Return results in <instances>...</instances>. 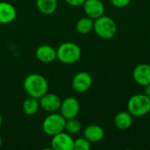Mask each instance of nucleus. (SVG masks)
<instances>
[{"mask_svg": "<svg viewBox=\"0 0 150 150\" xmlns=\"http://www.w3.org/2000/svg\"><path fill=\"white\" fill-rule=\"evenodd\" d=\"M24 89L29 97L40 98L48 91V82L40 74L32 73L24 80Z\"/></svg>", "mask_w": 150, "mask_h": 150, "instance_id": "nucleus-1", "label": "nucleus"}, {"mask_svg": "<svg viewBox=\"0 0 150 150\" xmlns=\"http://www.w3.org/2000/svg\"><path fill=\"white\" fill-rule=\"evenodd\" d=\"M57 60L64 64H73L81 58L82 51L80 47L74 42L62 43L56 49Z\"/></svg>", "mask_w": 150, "mask_h": 150, "instance_id": "nucleus-2", "label": "nucleus"}, {"mask_svg": "<svg viewBox=\"0 0 150 150\" xmlns=\"http://www.w3.org/2000/svg\"><path fill=\"white\" fill-rule=\"evenodd\" d=\"M93 30L99 38L111 40L117 33V25L112 18L103 15L95 19Z\"/></svg>", "mask_w": 150, "mask_h": 150, "instance_id": "nucleus-3", "label": "nucleus"}, {"mask_svg": "<svg viewBox=\"0 0 150 150\" xmlns=\"http://www.w3.org/2000/svg\"><path fill=\"white\" fill-rule=\"evenodd\" d=\"M127 111L134 117L147 115L150 112V98L144 93L132 96L127 102Z\"/></svg>", "mask_w": 150, "mask_h": 150, "instance_id": "nucleus-4", "label": "nucleus"}, {"mask_svg": "<svg viewBox=\"0 0 150 150\" xmlns=\"http://www.w3.org/2000/svg\"><path fill=\"white\" fill-rule=\"evenodd\" d=\"M66 119L58 112L49 113L42 122V130L48 136H54L64 131Z\"/></svg>", "mask_w": 150, "mask_h": 150, "instance_id": "nucleus-5", "label": "nucleus"}, {"mask_svg": "<svg viewBox=\"0 0 150 150\" xmlns=\"http://www.w3.org/2000/svg\"><path fill=\"white\" fill-rule=\"evenodd\" d=\"M59 111L66 120L76 118L80 112V103L77 98L74 97H68L64 100H62Z\"/></svg>", "mask_w": 150, "mask_h": 150, "instance_id": "nucleus-6", "label": "nucleus"}, {"mask_svg": "<svg viewBox=\"0 0 150 150\" xmlns=\"http://www.w3.org/2000/svg\"><path fill=\"white\" fill-rule=\"evenodd\" d=\"M51 148L54 150H74V139L71 134L62 131L52 136Z\"/></svg>", "mask_w": 150, "mask_h": 150, "instance_id": "nucleus-7", "label": "nucleus"}, {"mask_svg": "<svg viewBox=\"0 0 150 150\" xmlns=\"http://www.w3.org/2000/svg\"><path fill=\"white\" fill-rule=\"evenodd\" d=\"M39 101L40 108L48 113L57 112V111L60 110V106L62 104V99L59 96L48 92L39 98Z\"/></svg>", "mask_w": 150, "mask_h": 150, "instance_id": "nucleus-8", "label": "nucleus"}, {"mask_svg": "<svg viewBox=\"0 0 150 150\" xmlns=\"http://www.w3.org/2000/svg\"><path fill=\"white\" fill-rule=\"evenodd\" d=\"M72 87L78 93H84L88 91L92 85L91 76L85 72L81 71L76 73L72 79Z\"/></svg>", "mask_w": 150, "mask_h": 150, "instance_id": "nucleus-9", "label": "nucleus"}, {"mask_svg": "<svg viewBox=\"0 0 150 150\" xmlns=\"http://www.w3.org/2000/svg\"><path fill=\"white\" fill-rule=\"evenodd\" d=\"M83 6L86 16L93 20L100 18L105 13V5L101 0H85Z\"/></svg>", "mask_w": 150, "mask_h": 150, "instance_id": "nucleus-10", "label": "nucleus"}, {"mask_svg": "<svg viewBox=\"0 0 150 150\" xmlns=\"http://www.w3.org/2000/svg\"><path fill=\"white\" fill-rule=\"evenodd\" d=\"M133 78L136 83L143 87L150 84V65L146 63L137 65L133 71Z\"/></svg>", "mask_w": 150, "mask_h": 150, "instance_id": "nucleus-11", "label": "nucleus"}, {"mask_svg": "<svg viewBox=\"0 0 150 150\" xmlns=\"http://www.w3.org/2000/svg\"><path fill=\"white\" fill-rule=\"evenodd\" d=\"M35 55L36 58L43 63H50L57 59L56 49L47 44L38 47L35 52Z\"/></svg>", "mask_w": 150, "mask_h": 150, "instance_id": "nucleus-12", "label": "nucleus"}, {"mask_svg": "<svg viewBox=\"0 0 150 150\" xmlns=\"http://www.w3.org/2000/svg\"><path fill=\"white\" fill-rule=\"evenodd\" d=\"M17 10L13 4L8 2H0V24L7 25L15 20Z\"/></svg>", "mask_w": 150, "mask_h": 150, "instance_id": "nucleus-13", "label": "nucleus"}, {"mask_svg": "<svg viewBox=\"0 0 150 150\" xmlns=\"http://www.w3.org/2000/svg\"><path fill=\"white\" fill-rule=\"evenodd\" d=\"M105 131L98 125H90L83 130V137L91 143H98L104 139Z\"/></svg>", "mask_w": 150, "mask_h": 150, "instance_id": "nucleus-14", "label": "nucleus"}, {"mask_svg": "<svg viewBox=\"0 0 150 150\" xmlns=\"http://www.w3.org/2000/svg\"><path fill=\"white\" fill-rule=\"evenodd\" d=\"M133 116L130 112H120L114 118V125L119 130H127L130 128L133 123Z\"/></svg>", "mask_w": 150, "mask_h": 150, "instance_id": "nucleus-15", "label": "nucleus"}, {"mask_svg": "<svg viewBox=\"0 0 150 150\" xmlns=\"http://www.w3.org/2000/svg\"><path fill=\"white\" fill-rule=\"evenodd\" d=\"M40 108V106L39 99L35 98H33V97L27 98L26 99H25V101L22 104L23 112L27 116L35 115L38 112Z\"/></svg>", "mask_w": 150, "mask_h": 150, "instance_id": "nucleus-16", "label": "nucleus"}, {"mask_svg": "<svg viewBox=\"0 0 150 150\" xmlns=\"http://www.w3.org/2000/svg\"><path fill=\"white\" fill-rule=\"evenodd\" d=\"M37 9L45 15L53 14L58 6L57 0H36Z\"/></svg>", "mask_w": 150, "mask_h": 150, "instance_id": "nucleus-17", "label": "nucleus"}, {"mask_svg": "<svg viewBox=\"0 0 150 150\" xmlns=\"http://www.w3.org/2000/svg\"><path fill=\"white\" fill-rule=\"evenodd\" d=\"M94 28V20L89 17L81 18L76 23V30L81 34H88Z\"/></svg>", "mask_w": 150, "mask_h": 150, "instance_id": "nucleus-18", "label": "nucleus"}, {"mask_svg": "<svg viewBox=\"0 0 150 150\" xmlns=\"http://www.w3.org/2000/svg\"><path fill=\"white\" fill-rule=\"evenodd\" d=\"M81 130H82V124L78 120H76V118L66 120L65 128H64L65 132L72 135V134H78Z\"/></svg>", "mask_w": 150, "mask_h": 150, "instance_id": "nucleus-19", "label": "nucleus"}, {"mask_svg": "<svg viewBox=\"0 0 150 150\" xmlns=\"http://www.w3.org/2000/svg\"><path fill=\"white\" fill-rule=\"evenodd\" d=\"M91 148V142H90L85 137L74 140V150H90Z\"/></svg>", "mask_w": 150, "mask_h": 150, "instance_id": "nucleus-20", "label": "nucleus"}, {"mask_svg": "<svg viewBox=\"0 0 150 150\" xmlns=\"http://www.w3.org/2000/svg\"><path fill=\"white\" fill-rule=\"evenodd\" d=\"M111 2L112 5L117 8H124L130 4L131 0H111Z\"/></svg>", "mask_w": 150, "mask_h": 150, "instance_id": "nucleus-21", "label": "nucleus"}, {"mask_svg": "<svg viewBox=\"0 0 150 150\" xmlns=\"http://www.w3.org/2000/svg\"><path fill=\"white\" fill-rule=\"evenodd\" d=\"M65 2L73 7H77V6H81L83 4V3L85 2V0H65Z\"/></svg>", "mask_w": 150, "mask_h": 150, "instance_id": "nucleus-22", "label": "nucleus"}, {"mask_svg": "<svg viewBox=\"0 0 150 150\" xmlns=\"http://www.w3.org/2000/svg\"><path fill=\"white\" fill-rule=\"evenodd\" d=\"M144 87H145V89H144V94L149 98H150V84H148V85H146Z\"/></svg>", "mask_w": 150, "mask_h": 150, "instance_id": "nucleus-23", "label": "nucleus"}, {"mask_svg": "<svg viewBox=\"0 0 150 150\" xmlns=\"http://www.w3.org/2000/svg\"><path fill=\"white\" fill-rule=\"evenodd\" d=\"M2 123H3V119H2V116H1V114H0V127H1V126H2Z\"/></svg>", "mask_w": 150, "mask_h": 150, "instance_id": "nucleus-24", "label": "nucleus"}, {"mask_svg": "<svg viewBox=\"0 0 150 150\" xmlns=\"http://www.w3.org/2000/svg\"><path fill=\"white\" fill-rule=\"evenodd\" d=\"M2 144H3V140H2V137L0 135V148L2 147Z\"/></svg>", "mask_w": 150, "mask_h": 150, "instance_id": "nucleus-25", "label": "nucleus"}]
</instances>
